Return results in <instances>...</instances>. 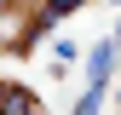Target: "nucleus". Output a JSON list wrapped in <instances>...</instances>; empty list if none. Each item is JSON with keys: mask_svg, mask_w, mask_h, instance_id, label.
<instances>
[{"mask_svg": "<svg viewBox=\"0 0 121 115\" xmlns=\"http://www.w3.org/2000/svg\"><path fill=\"white\" fill-rule=\"evenodd\" d=\"M75 58H81V52H75V46H69V40H58V46H52V69H69V63H75Z\"/></svg>", "mask_w": 121, "mask_h": 115, "instance_id": "423d86ee", "label": "nucleus"}, {"mask_svg": "<svg viewBox=\"0 0 121 115\" xmlns=\"http://www.w3.org/2000/svg\"><path fill=\"white\" fill-rule=\"evenodd\" d=\"M0 104H6V81H0Z\"/></svg>", "mask_w": 121, "mask_h": 115, "instance_id": "0eeeda50", "label": "nucleus"}, {"mask_svg": "<svg viewBox=\"0 0 121 115\" xmlns=\"http://www.w3.org/2000/svg\"><path fill=\"white\" fill-rule=\"evenodd\" d=\"M86 0H40V17H52V23H64L69 12H81Z\"/></svg>", "mask_w": 121, "mask_h": 115, "instance_id": "20e7f679", "label": "nucleus"}, {"mask_svg": "<svg viewBox=\"0 0 121 115\" xmlns=\"http://www.w3.org/2000/svg\"><path fill=\"white\" fill-rule=\"evenodd\" d=\"M104 109V86H86V98L75 104V115H98Z\"/></svg>", "mask_w": 121, "mask_h": 115, "instance_id": "39448f33", "label": "nucleus"}, {"mask_svg": "<svg viewBox=\"0 0 121 115\" xmlns=\"http://www.w3.org/2000/svg\"><path fill=\"white\" fill-rule=\"evenodd\" d=\"M115 58H121V40H115V35H110V40H98V46H92V58H86V81H92V86H110Z\"/></svg>", "mask_w": 121, "mask_h": 115, "instance_id": "f03ea898", "label": "nucleus"}, {"mask_svg": "<svg viewBox=\"0 0 121 115\" xmlns=\"http://www.w3.org/2000/svg\"><path fill=\"white\" fill-rule=\"evenodd\" d=\"M6 6H17V0H0V12H6Z\"/></svg>", "mask_w": 121, "mask_h": 115, "instance_id": "6e6552de", "label": "nucleus"}, {"mask_svg": "<svg viewBox=\"0 0 121 115\" xmlns=\"http://www.w3.org/2000/svg\"><path fill=\"white\" fill-rule=\"evenodd\" d=\"M0 115H46V109H40V98L29 92V86H12V81H6V104H0Z\"/></svg>", "mask_w": 121, "mask_h": 115, "instance_id": "7ed1b4c3", "label": "nucleus"}, {"mask_svg": "<svg viewBox=\"0 0 121 115\" xmlns=\"http://www.w3.org/2000/svg\"><path fill=\"white\" fill-rule=\"evenodd\" d=\"M46 29H58V23H52V17H40V12L6 6V12H0V52H29Z\"/></svg>", "mask_w": 121, "mask_h": 115, "instance_id": "f257e3e1", "label": "nucleus"}]
</instances>
